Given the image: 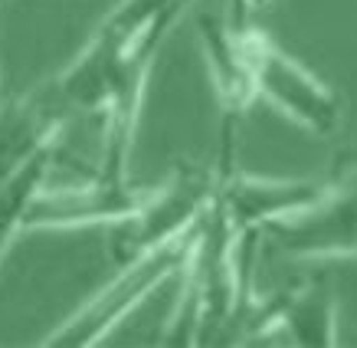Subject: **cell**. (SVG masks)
<instances>
[{"label":"cell","instance_id":"1","mask_svg":"<svg viewBox=\"0 0 357 348\" xmlns=\"http://www.w3.org/2000/svg\"><path fill=\"white\" fill-rule=\"evenodd\" d=\"M194 233L125 260L109 283L98 286L79 309H73L59 326H53V332L43 338V345H56V348L59 345L63 348L102 345L167 280L181 276V270H184V263H187V253H190V243H194Z\"/></svg>","mask_w":357,"mask_h":348},{"label":"cell","instance_id":"2","mask_svg":"<svg viewBox=\"0 0 357 348\" xmlns=\"http://www.w3.org/2000/svg\"><path fill=\"white\" fill-rule=\"evenodd\" d=\"M236 36L252 73L256 99L269 102L282 119L318 138H331L341 129L344 122L341 99L318 73H312L302 59H295L269 33L256 27H236Z\"/></svg>","mask_w":357,"mask_h":348},{"label":"cell","instance_id":"3","mask_svg":"<svg viewBox=\"0 0 357 348\" xmlns=\"http://www.w3.org/2000/svg\"><path fill=\"white\" fill-rule=\"evenodd\" d=\"M220 191V168L206 164H181L177 171L151 187L144 204L125 224L112 227V253L125 263L144 250L164 247L171 240L194 233L197 224L206 217Z\"/></svg>","mask_w":357,"mask_h":348},{"label":"cell","instance_id":"4","mask_svg":"<svg viewBox=\"0 0 357 348\" xmlns=\"http://www.w3.org/2000/svg\"><path fill=\"white\" fill-rule=\"evenodd\" d=\"M259 243L295 263H325L357 256V168L328 181L325 194L305 210L259 233Z\"/></svg>","mask_w":357,"mask_h":348},{"label":"cell","instance_id":"5","mask_svg":"<svg viewBox=\"0 0 357 348\" xmlns=\"http://www.w3.org/2000/svg\"><path fill=\"white\" fill-rule=\"evenodd\" d=\"M151 187L135 181H119L105 174H89L76 184L50 187L46 184L33 201L23 233L30 230H86V227H119L144 204Z\"/></svg>","mask_w":357,"mask_h":348},{"label":"cell","instance_id":"6","mask_svg":"<svg viewBox=\"0 0 357 348\" xmlns=\"http://www.w3.org/2000/svg\"><path fill=\"white\" fill-rule=\"evenodd\" d=\"M328 181L292 177V174H252V171H220L217 204L227 214L229 227L239 237L262 233L266 227L292 217L325 194Z\"/></svg>","mask_w":357,"mask_h":348},{"label":"cell","instance_id":"7","mask_svg":"<svg viewBox=\"0 0 357 348\" xmlns=\"http://www.w3.org/2000/svg\"><path fill=\"white\" fill-rule=\"evenodd\" d=\"M197 36H200V53L206 59V76L217 96V106L223 112V154H220V168H233V131L236 122L246 119V112L259 102L256 99V86H252V73L243 56L236 30H229L227 23H220L217 17L204 13L197 20Z\"/></svg>","mask_w":357,"mask_h":348},{"label":"cell","instance_id":"8","mask_svg":"<svg viewBox=\"0 0 357 348\" xmlns=\"http://www.w3.org/2000/svg\"><path fill=\"white\" fill-rule=\"evenodd\" d=\"M56 152H59V142H40L30 152H23L17 161H10V168L0 174V266L7 260L13 240L23 233L36 194L50 184Z\"/></svg>","mask_w":357,"mask_h":348},{"label":"cell","instance_id":"9","mask_svg":"<svg viewBox=\"0 0 357 348\" xmlns=\"http://www.w3.org/2000/svg\"><path fill=\"white\" fill-rule=\"evenodd\" d=\"M275 332H282L292 345L305 348L337 345V296L331 289V283L312 280L305 286L285 289L279 296Z\"/></svg>","mask_w":357,"mask_h":348},{"label":"cell","instance_id":"10","mask_svg":"<svg viewBox=\"0 0 357 348\" xmlns=\"http://www.w3.org/2000/svg\"><path fill=\"white\" fill-rule=\"evenodd\" d=\"M275 0H233V10L239 13V17H252V13H262L269 10Z\"/></svg>","mask_w":357,"mask_h":348}]
</instances>
